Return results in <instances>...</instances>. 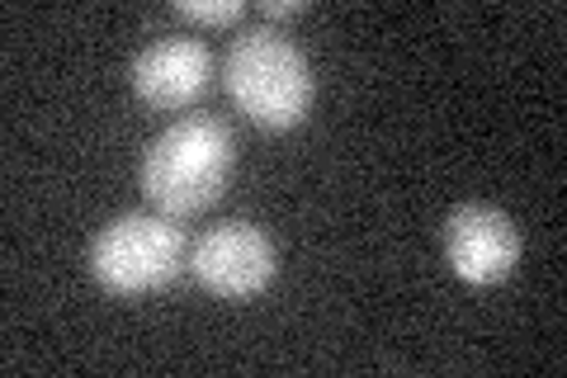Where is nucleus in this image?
<instances>
[{
  "instance_id": "1",
  "label": "nucleus",
  "mask_w": 567,
  "mask_h": 378,
  "mask_svg": "<svg viewBox=\"0 0 567 378\" xmlns=\"http://www.w3.org/2000/svg\"><path fill=\"white\" fill-rule=\"evenodd\" d=\"M233 166H237V142L227 133V123L208 114H189L152 137L137 180L147 204L181 223L223 200Z\"/></svg>"
},
{
  "instance_id": "6",
  "label": "nucleus",
  "mask_w": 567,
  "mask_h": 378,
  "mask_svg": "<svg viewBox=\"0 0 567 378\" xmlns=\"http://www.w3.org/2000/svg\"><path fill=\"white\" fill-rule=\"evenodd\" d=\"M133 95L147 110H189L194 100H204V90L213 81V52L208 43L189 39V33H171V39H152L128 67Z\"/></svg>"
},
{
  "instance_id": "2",
  "label": "nucleus",
  "mask_w": 567,
  "mask_h": 378,
  "mask_svg": "<svg viewBox=\"0 0 567 378\" xmlns=\"http://www.w3.org/2000/svg\"><path fill=\"white\" fill-rule=\"evenodd\" d=\"M223 85L233 104L270 133H289L312 114L317 81L308 58L298 52L289 33H279L270 24L241 29L223 62Z\"/></svg>"
},
{
  "instance_id": "7",
  "label": "nucleus",
  "mask_w": 567,
  "mask_h": 378,
  "mask_svg": "<svg viewBox=\"0 0 567 378\" xmlns=\"http://www.w3.org/2000/svg\"><path fill=\"white\" fill-rule=\"evenodd\" d=\"M175 14H181V20H189V24L223 29V24H237L241 14H246V6H241V0H208V6H199V0H181V6H175Z\"/></svg>"
},
{
  "instance_id": "5",
  "label": "nucleus",
  "mask_w": 567,
  "mask_h": 378,
  "mask_svg": "<svg viewBox=\"0 0 567 378\" xmlns=\"http://www.w3.org/2000/svg\"><path fill=\"white\" fill-rule=\"evenodd\" d=\"M440 246L454 275L477 289L506 284L520 265V227L496 204H458L440 227Z\"/></svg>"
},
{
  "instance_id": "8",
  "label": "nucleus",
  "mask_w": 567,
  "mask_h": 378,
  "mask_svg": "<svg viewBox=\"0 0 567 378\" xmlns=\"http://www.w3.org/2000/svg\"><path fill=\"white\" fill-rule=\"evenodd\" d=\"M260 14L265 20H293V14H303V0H265Z\"/></svg>"
},
{
  "instance_id": "4",
  "label": "nucleus",
  "mask_w": 567,
  "mask_h": 378,
  "mask_svg": "<svg viewBox=\"0 0 567 378\" xmlns=\"http://www.w3.org/2000/svg\"><path fill=\"white\" fill-rule=\"evenodd\" d=\"M189 269L213 298L241 303L270 289L275 279V242L265 237V227L246 218L213 223L189 251Z\"/></svg>"
},
{
  "instance_id": "3",
  "label": "nucleus",
  "mask_w": 567,
  "mask_h": 378,
  "mask_svg": "<svg viewBox=\"0 0 567 378\" xmlns=\"http://www.w3.org/2000/svg\"><path fill=\"white\" fill-rule=\"evenodd\" d=\"M189 265V242L166 213H123L104 223L91 242V275L104 294L142 298L162 294Z\"/></svg>"
}]
</instances>
